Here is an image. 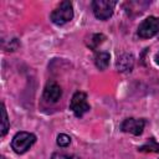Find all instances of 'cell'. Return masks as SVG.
Wrapping results in <instances>:
<instances>
[{
  "label": "cell",
  "mask_w": 159,
  "mask_h": 159,
  "mask_svg": "<svg viewBox=\"0 0 159 159\" xmlns=\"http://www.w3.org/2000/svg\"><path fill=\"white\" fill-rule=\"evenodd\" d=\"M73 19V6L70 1H61L57 7L50 14V20L57 25L63 26Z\"/></svg>",
  "instance_id": "1"
},
{
  "label": "cell",
  "mask_w": 159,
  "mask_h": 159,
  "mask_svg": "<svg viewBox=\"0 0 159 159\" xmlns=\"http://www.w3.org/2000/svg\"><path fill=\"white\" fill-rule=\"evenodd\" d=\"M36 143V135L30 132H17L11 139V148L16 154H25Z\"/></svg>",
  "instance_id": "2"
},
{
  "label": "cell",
  "mask_w": 159,
  "mask_h": 159,
  "mask_svg": "<svg viewBox=\"0 0 159 159\" xmlns=\"http://www.w3.org/2000/svg\"><path fill=\"white\" fill-rule=\"evenodd\" d=\"M116 5H117V1L114 0H94L91 4L93 15L102 21L108 20L113 15Z\"/></svg>",
  "instance_id": "3"
},
{
  "label": "cell",
  "mask_w": 159,
  "mask_h": 159,
  "mask_svg": "<svg viewBox=\"0 0 159 159\" xmlns=\"http://www.w3.org/2000/svg\"><path fill=\"white\" fill-rule=\"evenodd\" d=\"M70 109L77 118H81L87 112H89L91 106L87 101V94L82 91L75 92L71 98V102H70Z\"/></svg>",
  "instance_id": "4"
},
{
  "label": "cell",
  "mask_w": 159,
  "mask_h": 159,
  "mask_svg": "<svg viewBox=\"0 0 159 159\" xmlns=\"http://www.w3.org/2000/svg\"><path fill=\"white\" fill-rule=\"evenodd\" d=\"M159 34V17L148 16L145 17L137 29V35L140 39H150Z\"/></svg>",
  "instance_id": "5"
},
{
  "label": "cell",
  "mask_w": 159,
  "mask_h": 159,
  "mask_svg": "<svg viewBox=\"0 0 159 159\" xmlns=\"http://www.w3.org/2000/svg\"><path fill=\"white\" fill-rule=\"evenodd\" d=\"M145 120L143 118H125L120 123V130L124 133H130L133 135H140L144 130Z\"/></svg>",
  "instance_id": "6"
},
{
  "label": "cell",
  "mask_w": 159,
  "mask_h": 159,
  "mask_svg": "<svg viewBox=\"0 0 159 159\" xmlns=\"http://www.w3.org/2000/svg\"><path fill=\"white\" fill-rule=\"evenodd\" d=\"M62 96L61 86L55 81H48L43 88V99L48 103H56Z\"/></svg>",
  "instance_id": "7"
},
{
  "label": "cell",
  "mask_w": 159,
  "mask_h": 159,
  "mask_svg": "<svg viewBox=\"0 0 159 159\" xmlns=\"http://www.w3.org/2000/svg\"><path fill=\"white\" fill-rule=\"evenodd\" d=\"M134 66V56L132 53H122L116 61V68L119 72H129Z\"/></svg>",
  "instance_id": "8"
},
{
  "label": "cell",
  "mask_w": 159,
  "mask_h": 159,
  "mask_svg": "<svg viewBox=\"0 0 159 159\" xmlns=\"http://www.w3.org/2000/svg\"><path fill=\"white\" fill-rule=\"evenodd\" d=\"M109 60H111V56L108 52L99 51V52H96L94 55V65L101 71H104L109 66Z\"/></svg>",
  "instance_id": "9"
},
{
  "label": "cell",
  "mask_w": 159,
  "mask_h": 159,
  "mask_svg": "<svg viewBox=\"0 0 159 159\" xmlns=\"http://www.w3.org/2000/svg\"><path fill=\"white\" fill-rule=\"evenodd\" d=\"M138 150L145 153H159V143L154 138H149L142 147L138 148Z\"/></svg>",
  "instance_id": "10"
},
{
  "label": "cell",
  "mask_w": 159,
  "mask_h": 159,
  "mask_svg": "<svg viewBox=\"0 0 159 159\" xmlns=\"http://www.w3.org/2000/svg\"><path fill=\"white\" fill-rule=\"evenodd\" d=\"M104 40H106V36H104L103 34H93V35H91V37L88 39L87 46H88L91 50L96 51V50L98 48V46H99Z\"/></svg>",
  "instance_id": "11"
},
{
  "label": "cell",
  "mask_w": 159,
  "mask_h": 159,
  "mask_svg": "<svg viewBox=\"0 0 159 159\" xmlns=\"http://www.w3.org/2000/svg\"><path fill=\"white\" fill-rule=\"evenodd\" d=\"M1 114H2V119H1V137H5L7 130H9L10 123H9V117H7V113H6L4 103L1 104Z\"/></svg>",
  "instance_id": "12"
},
{
  "label": "cell",
  "mask_w": 159,
  "mask_h": 159,
  "mask_svg": "<svg viewBox=\"0 0 159 159\" xmlns=\"http://www.w3.org/2000/svg\"><path fill=\"white\" fill-rule=\"evenodd\" d=\"M56 143H57V145L61 147V148H67V147L71 144V137H68V135L65 134V133H61V134L57 135Z\"/></svg>",
  "instance_id": "13"
},
{
  "label": "cell",
  "mask_w": 159,
  "mask_h": 159,
  "mask_svg": "<svg viewBox=\"0 0 159 159\" xmlns=\"http://www.w3.org/2000/svg\"><path fill=\"white\" fill-rule=\"evenodd\" d=\"M51 159H80L75 154H68V153H62V152H56L51 155Z\"/></svg>",
  "instance_id": "14"
},
{
  "label": "cell",
  "mask_w": 159,
  "mask_h": 159,
  "mask_svg": "<svg viewBox=\"0 0 159 159\" xmlns=\"http://www.w3.org/2000/svg\"><path fill=\"white\" fill-rule=\"evenodd\" d=\"M154 61H155V63L159 66V52H158V53L154 56Z\"/></svg>",
  "instance_id": "15"
}]
</instances>
